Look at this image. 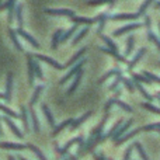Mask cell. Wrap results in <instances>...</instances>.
Returning a JSON list of instances; mask_svg holds the SVG:
<instances>
[{
	"instance_id": "9",
	"label": "cell",
	"mask_w": 160,
	"mask_h": 160,
	"mask_svg": "<svg viewBox=\"0 0 160 160\" xmlns=\"http://www.w3.org/2000/svg\"><path fill=\"white\" fill-rule=\"evenodd\" d=\"M76 142H78V143H80V142H82V136H78V138H73L72 141H69V142H68V143L65 145V146L61 149V152H59V156H62V158H65V156L68 155V152H69V149L73 146V145L76 143Z\"/></svg>"
},
{
	"instance_id": "20",
	"label": "cell",
	"mask_w": 160,
	"mask_h": 160,
	"mask_svg": "<svg viewBox=\"0 0 160 160\" xmlns=\"http://www.w3.org/2000/svg\"><path fill=\"white\" fill-rule=\"evenodd\" d=\"M16 20H17V24H18V28H21L22 27V6L16 7Z\"/></svg>"
},
{
	"instance_id": "35",
	"label": "cell",
	"mask_w": 160,
	"mask_h": 160,
	"mask_svg": "<svg viewBox=\"0 0 160 160\" xmlns=\"http://www.w3.org/2000/svg\"><path fill=\"white\" fill-rule=\"evenodd\" d=\"M66 160H68V159H66Z\"/></svg>"
},
{
	"instance_id": "28",
	"label": "cell",
	"mask_w": 160,
	"mask_h": 160,
	"mask_svg": "<svg viewBox=\"0 0 160 160\" xmlns=\"http://www.w3.org/2000/svg\"><path fill=\"white\" fill-rule=\"evenodd\" d=\"M53 149H55V150H56V153L59 155V152H61V148H59L58 142H53Z\"/></svg>"
},
{
	"instance_id": "19",
	"label": "cell",
	"mask_w": 160,
	"mask_h": 160,
	"mask_svg": "<svg viewBox=\"0 0 160 160\" xmlns=\"http://www.w3.org/2000/svg\"><path fill=\"white\" fill-rule=\"evenodd\" d=\"M27 146H28V149H30L31 152H34V153H35V155H37V158H38L39 160H47V158H45V156H44V153H42L41 150H39L38 148L35 146V145H32V143H28Z\"/></svg>"
},
{
	"instance_id": "5",
	"label": "cell",
	"mask_w": 160,
	"mask_h": 160,
	"mask_svg": "<svg viewBox=\"0 0 160 160\" xmlns=\"http://www.w3.org/2000/svg\"><path fill=\"white\" fill-rule=\"evenodd\" d=\"M45 13L52 14V16H69V17H73V11L69 10V8H47Z\"/></svg>"
},
{
	"instance_id": "4",
	"label": "cell",
	"mask_w": 160,
	"mask_h": 160,
	"mask_svg": "<svg viewBox=\"0 0 160 160\" xmlns=\"http://www.w3.org/2000/svg\"><path fill=\"white\" fill-rule=\"evenodd\" d=\"M2 119L6 122V125H7V127L10 128V129H11V132H13L14 135L17 136V138H18V139H22V138H24V133H22L21 131L18 129V127H17V125L14 124L13 121H11V119H10V117H4V118H2Z\"/></svg>"
},
{
	"instance_id": "2",
	"label": "cell",
	"mask_w": 160,
	"mask_h": 160,
	"mask_svg": "<svg viewBox=\"0 0 160 160\" xmlns=\"http://www.w3.org/2000/svg\"><path fill=\"white\" fill-rule=\"evenodd\" d=\"M11 91H13V73H7V79H6V93H4V101H11Z\"/></svg>"
},
{
	"instance_id": "23",
	"label": "cell",
	"mask_w": 160,
	"mask_h": 160,
	"mask_svg": "<svg viewBox=\"0 0 160 160\" xmlns=\"http://www.w3.org/2000/svg\"><path fill=\"white\" fill-rule=\"evenodd\" d=\"M76 30H78V25H73V27L72 28H69V30H68L66 31V32H65L63 34V35H62V38H61V42H66V39H69L70 38V37H72L73 35V32H75V31Z\"/></svg>"
},
{
	"instance_id": "14",
	"label": "cell",
	"mask_w": 160,
	"mask_h": 160,
	"mask_svg": "<svg viewBox=\"0 0 160 160\" xmlns=\"http://www.w3.org/2000/svg\"><path fill=\"white\" fill-rule=\"evenodd\" d=\"M62 35H63V30H62V28L56 30V32L52 35V44H51V48H52V49H56V48H58L59 42H61Z\"/></svg>"
},
{
	"instance_id": "11",
	"label": "cell",
	"mask_w": 160,
	"mask_h": 160,
	"mask_svg": "<svg viewBox=\"0 0 160 160\" xmlns=\"http://www.w3.org/2000/svg\"><path fill=\"white\" fill-rule=\"evenodd\" d=\"M41 108H42V112H44L45 118L48 119V124H49L51 127L55 128V119H53V117H52V114H51V111H49V108H48V105L42 102V104H41Z\"/></svg>"
},
{
	"instance_id": "29",
	"label": "cell",
	"mask_w": 160,
	"mask_h": 160,
	"mask_svg": "<svg viewBox=\"0 0 160 160\" xmlns=\"http://www.w3.org/2000/svg\"><path fill=\"white\" fill-rule=\"evenodd\" d=\"M7 160H16V159H14L13 156H10V155H8V156H7Z\"/></svg>"
},
{
	"instance_id": "15",
	"label": "cell",
	"mask_w": 160,
	"mask_h": 160,
	"mask_svg": "<svg viewBox=\"0 0 160 160\" xmlns=\"http://www.w3.org/2000/svg\"><path fill=\"white\" fill-rule=\"evenodd\" d=\"M42 90H44V84H39V86H37V87H35V90H34L32 97H31V100H30V107H31V108H32V105L35 104L37 101H38L39 94L42 93Z\"/></svg>"
},
{
	"instance_id": "18",
	"label": "cell",
	"mask_w": 160,
	"mask_h": 160,
	"mask_svg": "<svg viewBox=\"0 0 160 160\" xmlns=\"http://www.w3.org/2000/svg\"><path fill=\"white\" fill-rule=\"evenodd\" d=\"M82 75H83V73H82V70H80V72L78 73V76L75 78V80H73L72 86H70L69 90H68V94H69V96H72V94L75 93V90L78 88V86H79V83H80V79H82Z\"/></svg>"
},
{
	"instance_id": "25",
	"label": "cell",
	"mask_w": 160,
	"mask_h": 160,
	"mask_svg": "<svg viewBox=\"0 0 160 160\" xmlns=\"http://www.w3.org/2000/svg\"><path fill=\"white\" fill-rule=\"evenodd\" d=\"M34 72H35V78L37 79H39V80L44 79V73H42L41 66H39V63L38 62H35V61H34Z\"/></svg>"
},
{
	"instance_id": "32",
	"label": "cell",
	"mask_w": 160,
	"mask_h": 160,
	"mask_svg": "<svg viewBox=\"0 0 160 160\" xmlns=\"http://www.w3.org/2000/svg\"><path fill=\"white\" fill-rule=\"evenodd\" d=\"M69 160H78V159H76V158H75V156H72V158H70Z\"/></svg>"
},
{
	"instance_id": "24",
	"label": "cell",
	"mask_w": 160,
	"mask_h": 160,
	"mask_svg": "<svg viewBox=\"0 0 160 160\" xmlns=\"http://www.w3.org/2000/svg\"><path fill=\"white\" fill-rule=\"evenodd\" d=\"M84 52H86V48H83V49H80V51H79V52H78V53H76V55H73V56H72V58H70V59H69V62H68V63H66V65H65V66H72V65H73V63H75V62H76V61H78V59H79V58H80V56H82V55H83V53H84Z\"/></svg>"
},
{
	"instance_id": "7",
	"label": "cell",
	"mask_w": 160,
	"mask_h": 160,
	"mask_svg": "<svg viewBox=\"0 0 160 160\" xmlns=\"http://www.w3.org/2000/svg\"><path fill=\"white\" fill-rule=\"evenodd\" d=\"M0 148L3 149H14V150H24L27 149V145L24 143H14V142H0Z\"/></svg>"
},
{
	"instance_id": "34",
	"label": "cell",
	"mask_w": 160,
	"mask_h": 160,
	"mask_svg": "<svg viewBox=\"0 0 160 160\" xmlns=\"http://www.w3.org/2000/svg\"><path fill=\"white\" fill-rule=\"evenodd\" d=\"M0 8H2V3H0Z\"/></svg>"
},
{
	"instance_id": "6",
	"label": "cell",
	"mask_w": 160,
	"mask_h": 160,
	"mask_svg": "<svg viewBox=\"0 0 160 160\" xmlns=\"http://www.w3.org/2000/svg\"><path fill=\"white\" fill-rule=\"evenodd\" d=\"M3 8H7V11H8L7 20H8V24H11V22L14 21V18H16V3H14L13 0H11V2H7Z\"/></svg>"
},
{
	"instance_id": "16",
	"label": "cell",
	"mask_w": 160,
	"mask_h": 160,
	"mask_svg": "<svg viewBox=\"0 0 160 160\" xmlns=\"http://www.w3.org/2000/svg\"><path fill=\"white\" fill-rule=\"evenodd\" d=\"M8 35H10L11 41H13L14 47H16L17 51H22V45L18 42V38H17V32L13 30V28H8Z\"/></svg>"
},
{
	"instance_id": "12",
	"label": "cell",
	"mask_w": 160,
	"mask_h": 160,
	"mask_svg": "<svg viewBox=\"0 0 160 160\" xmlns=\"http://www.w3.org/2000/svg\"><path fill=\"white\" fill-rule=\"evenodd\" d=\"M73 121H75V119H73V118H69V119H66V121H63V122H62V124L56 125V127L53 128V131H52V136H56L59 132H61V131H63L66 127H69L70 124H73Z\"/></svg>"
},
{
	"instance_id": "1",
	"label": "cell",
	"mask_w": 160,
	"mask_h": 160,
	"mask_svg": "<svg viewBox=\"0 0 160 160\" xmlns=\"http://www.w3.org/2000/svg\"><path fill=\"white\" fill-rule=\"evenodd\" d=\"M34 58H37V59H39V61L45 62V63H48L49 66L55 68V69H58V70H61V69H63V68H65L63 65H61L59 62H56L55 59L49 58V56H47V55H42V53H35V55H34Z\"/></svg>"
},
{
	"instance_id": "31",
	"label": "cell",
	"mask_w": 160,
	"mask_h": 160,
	"mask_svg": "<svg viewBox=\"0 0 160 160\" xmlns=\"http://www.w3.org/2000/svg\"><path fill=\"white\" fill-rule=\"evenodd\" d=\"M18 160H27V159H24L22 156H18Z\"/></svg>"
},
{
	"instance_id": "10",
	"label": "cell",
	"mask_w": 160,
	"mask_h": 160,
	"mask_svg": "<svg viewBox=\"0 0 160 160\" xmlns=\"http://www.w3.org/2000/svg\"><path fill=\"white\" fill-rule=\"evenodd\" d=\"M83 63H84V61H82V62H80V63H78V66L72 68V69H70V72L68 73L66 76H63V78H62L61 80H59V83H61V84H65V83H66L68 80H69L70 78H72L73 75H76V73H79V72H80V69H82V66H83Z\"/></svg>"
},
{
	"instance_id": "21",
	"label": "cell",
	"mask_w": 160,
	"mask_h": 160,
	"mask_svg": "<svg viewBox=\"0 0 160 160\" xmlns=\"http://www.w3.org/2000/svg\"><path fill=\"white\" fill-rule=\"evenodd\" d=\"M0 111H3V112L6 114V117H11V118H17V117H18V114H17V112H14L13 110H10L8 107L2 105V104H0Z\"/></svg>"
},
{
	"instance_id": "30",
	"label": "cell",
	"mask_w": 160,
	"mask_h": 160,
	"mask_svg": "<svg viewBox=\"0 0 160 160\" xmlns=\"http://www.w3.org/2000/svg\"><path fill=\"white\" fill-rule=\"evenodd\" d=\"M2 119V118H0ZM0 135H3V129H2V124H0Z\"/></svg>"
},
{
	"instance_id": "33",
	"label": "cell",
	"mask_w": 160,
	"mask_h": 160,
	"mask_svg": "<svg viewBox=\"0 0 160 160\" xmlns=\"http://www.w3.org/2000/svg\"><path fill=\"white\" fill-rule=\"evenodd\" d=\"M0 98H3V100H4V94H0Z\"/></svg>"
},
{
	"instance_id": "8",
	"label": "cell",
	"mask_w": 160,
	"mask_h": 160,
	"mask_svg": "<svg viewBox=\"0 0 160 160\" xmlns=\"http://www.w3.org/2000/svg\"><path fill=\"white\" fill-rule=\"evenodd\" d=\"M16 32L18 34V35H21L22 38L25 39V41H28V42H30V44L32 45L34 48H37V49H38V48H39V44H38V42H37V39L34 38V37H31V35H30V34H28V32H25V31L22 30V28H18V30L16 31Z\"/></svg>"
},
{
	"instance_id": "26",
	"label": "cell",
	"mask_w": 160,
	"mask_h": 160,
	"mask_svg": "<svg viewBox=\"0 0 160 160\" xmlns=\"http://www.w3.org/2000/svg\"><path fill=\"white\" fill-rule=\"evenodd\" d=\"M90 115H91V112H87V114H84V115H83L82 118H79V119H76V121H73V124H72V129H76V128H78L80 124H83V122H84Z\"/></svg>"
},
{
	"instance_id": "22",
	"label": "cell",
	"mask_w": 160,
	"mask_h": 160,
	"mask_svg": "<svg viewBox=\"0 0 160 160\" xmlns=\"http://www.w3.org/2000/svg\"><path fill=\"white\" fill-rule=\"evenodd\" d=\"M72 21L75 22L76 25H78V24H91L94 20H91V18H84V17H72Z\"/></svg>"
},
{
	"instance_id": "3",
	"label": "cell",
	"mask_w": 160,
	"mask_h": 160,
	"mask_svg": "<svg viewBox=\"0 0 160 160\" xmlns=\"http://www.w3.org/2000/svg\"><path fill=\"white\" fill-rule=\"evenodd\" d=\"M27 65H28V83L32 87L35 80V72H34V59L31 53H27Z\"/></svg>"
},
{
	"instance_id": "27",
	"label": "cell",
	"mask_w": 160,
	"mask_h": 160,
	"mask_svg": "<svg viewBox=\"0 0 160 160\" xmlns=\"http://www.w3.org/2000/svg\"><path fill=\"white\" fill-rule=\"evenodd\" d=\"M87 31H88V28H83V30L80 31V32L78 34V35L75 37V39H73V45H76V44H78V42H80V39H82L83 37H84L86 34H87Z\"/></svg>"
},
{
	"instance_id": "13",
	"label": "cell",
	"mask_w": 160,
	"mask_h": 160,
	"mask_svg": "<svg viewBox=\"0 0 160 160\" xmlns=\"http://www.w3.org/2000/svg\"><path fill=\"white\" fill-rule=\"evenodd\" d=\"M20 110H21V121H22V125H24V131L25 132H30V124H28V111L25 107H20Z\"/></svg>"
},
{
	"instance_id": "17",
	"label": "cell",
	"mask_w": 160,
	"mask_h": 160,
	"mask_svg": "<svg viewBox=\"0 0 160 160\" xmlns=\"http://www.w3.org/2000/svg\"><path fill=\"white\" fill-rule=\"evenodd\" d=\"M30 115H31V121H32V129H34V132L38 133L39 132V121H38V117H37L35 111H34L32 108L30 110Z\"/></svg>"
}]
</instances>
